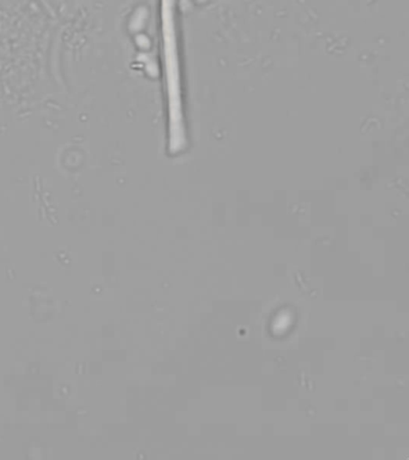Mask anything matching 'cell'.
<instances>
[{
	"instance_id": "cell-1",
	"label": "cell",
	"mask_w": 409,
	"mask_h": 460,
	"mask_svg": "<svg viewBox=\"0 0 409 460\" xmlns=\"http://www.w3.org/2000/svg\"><path fill=\"white\" fill-rule=\"evenodd\" d=\"M161 17H163V40L164 75H166L168 103V147L173 155L185 150L188 138L182 110V92L181 63L177 29H175L174 0H161Z\"/></svg>"
}]
</instances>
